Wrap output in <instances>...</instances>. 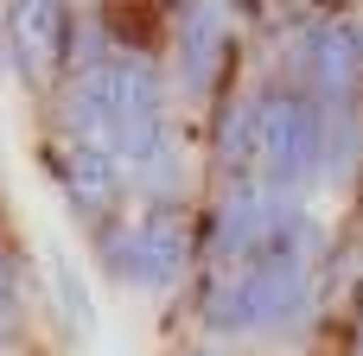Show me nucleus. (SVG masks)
<instances>
[{"label": "nucleus", "mask_w": 363, "mask_h": 356, "mask_svg": "<svg viewBox=\"0 0 363 356\" xmlns=\"http://www.w3.org/2000/svg\"><path fill=\"white\" fill-rule=\"evenodd\" d=\"M357 45H363V32H357Z\"/></svg>", "instance_id": "obj_15"}, {"label": "nucleus", "mask_w": 363, "mask_h": 356, "mask_svg": "<svg viewBox=\"0 0 363 356\" xmlns=\"http://www.w3.org/2000/svg\"><path fill=\"white\" fill-rule=\"evenodd\" d=\"M204 325H211V331H249V318H242V287H236V274H217V280L204 287Z\"/></svg>", "instance_id": "obj_10"}, {"label": "nucleus", "mask_w": 363, "mask_h": 356, "mask_svg": "<svg viewBox=\"0 0 363 356\" xmlns=\"http://www.w3.org/2000/svg\"><path fill=\"white\" fill-rule=\"evenodd\" d=\"M13 64V38H6V19H0V70Z\"/></svg>", "instance_id": "obj_13"}, {"label": "nucleus", "mask_w": 363, "mask_h": 356, "mask_svg": "<svg viewBox=\"0 0 363 356\" xmlns=\"http://www.w3.org/2000/svg\"><path fill=\"white\" fill-rule=\"evenodd\" d=\"M102 261L134 287H172L185 274V261H191V236H185V223L172 210H147L140 223L102 236Z\"/></svg>", "instance_id": "obj_2"}, {"label": "nucleus", "mask_w": 363, "mask_h": 356, "mask_svg": "<svg viewBox=\"0 0 363 356\" xmlns=\"http://www.w3.org/2000/svg\"><path fill=\"white\" fill-rule=\"evenodd\" d=\"M236 287H242V318L249 331H294L313 306V287H306V255L294 248H274V255H255L236 268Z\"/></svg>", "instance_id": "obj_3"}, {"label": "nucleus", "mask_w": 363, "mask_h": 356, "mask_svg": "<svg viewBox=\"0 0 363 356\" xmlns=\"http://www.w3.org/2000/svg\"><path fill=\"white\" fill-rule=\"evenodd\" d=\"M179 70L191 96H211L223 70V6L217 0H185L179 6Z\"/></svg>", "instance_id": "obj_6"}, {"label": "nucleus", "mask_w": 363, "mask_h": 356, "mask_svg": "<svg viewBox=\"0 0 363 356\" xmlns=\"http://www.w3.org/2000/svg\"><path fill=\"white\" fill-rule=\"evenodd\" d=\"M108 32L128 45V51H153L160 45V13H153V0H108Z\"/></svg>", "instance_id": "obj_9"}, {"label": "nucleus", "mask_w": 363, "mask_h": 356, "mask_svg": "<svg viewBox=\"0 0 363 356\" xmlns=\"http://www.w3.org/2000/svg\"><path fill=\"white\" fill-rule=\"evenodd\" d=\"M217 153H223V166H230L236 178L255 166V102H230V108H223V121H217Z\"/></svg>", "instance_id": "obj_8"}, {"label": "nucleus", "mask_w": 363, "mask_h": 356, "mask_svg": "<svg viewBox=\"0 0 363 356\" xmlns=\"http://www.w3.org/2000/svg\"><path fill=\"white\" fill-rule=\"evenodd\" d=\"M51 172L64 178V191H70L77 210H108L115 191H121V153H108V147H83V140H70V147L51 159Z\"/></svg>", "instance_id": "obj_7"}, {"label": "nucleus", "mask_w": 363, "mask_h": 356, "mask_svg": "<svg viewBox=\"0 0 363 356\" xmlns=\"http://www.w3.org/2000/svg\"><path fill=\"white\" fill-rule=\"evenodd\" d=\"M300 83H306V102H325V108H351L363 83V45L357 25H338V19H319L300 32Z\"/></svg>", "instance_id": "obj_4"}, {"label": "nucleus", "mask_w": 363, "mask_h": 356, "mask_svg": "<svg viewBox=\"0 0 363 356\" xmlns=\"http://www.w3.org/2000/svg\"><path fill=\"white\" fill-rule=\"evenodd\" d=\"M325 172V108L306 96L255 102V178L268 191H294Z\"/></svg>", "instance_id": "obj_1"}, {"label": "nucleus", "mask_w": 363, "mask_h": 356, "mask_svg": "<svg viewBox=\"0 0 363 356\" xmlns=\"http://www.w3.org/2000/svg\"><path fill=\"white\" fill-rule=\"evenodd\" d=\"M51 293L64 299V325L70 331H89V293H83V280H77V268L64 255H51Z\"/></svg>", "instance_id": "obj_11"}, {"label": "nucleus", "mask_w": 363, "mask_h": 356, "mask_svg": "<svg viewBox=\"0 0 363 356\" xmlns=\"http://www.w3.org/2000/svg\"><path fill=\"white\" fill-rule=\"evenodd\" d=\"M19 312V287H13V268L0 261V318H13Z\"/></svg>", "instance_id": "obj_12"}, {"label": "nucleus", "mask_w": 363, "mask_h": 356, "mask_svg": "<svg viewBox=\"0 0 363 356\" xmlns=\"http://www.w3.org/2000/svg\"><path fill=\"white\" fill-rule=\"evenodd\" d=\"M6 38H13V64L45 83L57 64H64V45H70V19H64V0H13L6 6Z\"/></svg>", "instance_id": "obj_5"}, {"label": "nucleus", "mask_w": 363, "mask_h": 356, "mask_svg": "<svg viewBox=\"0 0 363 356\" xmlns=\"http://www.w3.org/2000/svg\"><path fill=\"white\" fill-rule=\"evenodd\" d=\"M185 356H223V350H211V344H204V350H185Z\"/></svg>", "instance_id": "obj_14"}]
</instances>
